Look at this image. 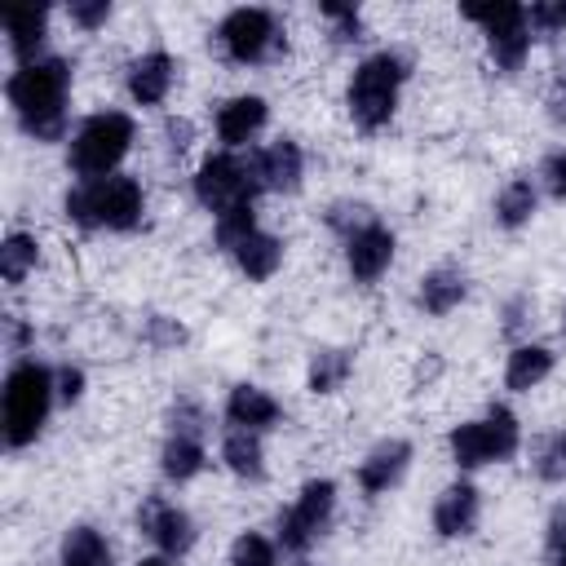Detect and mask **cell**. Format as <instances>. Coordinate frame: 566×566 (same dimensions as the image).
<instances>
[{"mask_svg": "<svg viewBox=\"0 0 566 566\" xmlns=\"http://www.w3.org/2000/svg\"><path fill=\"white\" fill-rule=\"evenodd\" d=\"M66 88H71L66 57H35L9 75L4 93H9V106L18 111V124L27 137H35V142L66 137Z\"/></svg>", "mask_w": 566, "mask_h": 566, "instance_id": "cell-1", "label": "cell"}, {"mask_svg": "<svg viewBox=\"0 0 566 566\" xmlns=\"http://www.w3.org/2000/svg\"><path fill=\"white\" fill-rule=\"evenodd\" d=\"M407 66H411V62H407L398 49H380V53H371V57H363V62L354 66L345 102H349V115H354L358 128L376 133V128H385V124L394 119V111H398V88H402V80H407Z\"/></svg>", "mask_w": 566, "mask_h": 566, "instance_id": "cell-2", "label": "cell"}, {"mask_svg": "<svg viewBox=\"0 0 566 566\" xmlns=\"http://www.w3.org/2000/svg\"><path fill=\"white\" fill-rule=\"evenodd\" d=\"M146 212V195L137 186V177H102V181H80L66 190V217L75 226H106V230H133Z\"/></svg>", "mask_w": 566, "mask_h": 566, "instance_id": "cell-3", "label": "cell"}, {"mask_svg": "<svg viewBox=\"0 0 566 566\" xmlns=\"http://www.w3.org/2000/svg\"><path fill=\"white\" fill-rule=\"evenodd\" d=\"M57 389H53V371L44 363H13L4 376V442L31 447L49 420Z\"/></svg>", "mask_w": 566, "mask_h": 566, "instance_id": "cell-4", "label": "cell"}, {"mask_svg": "<svg viewBox=\"0 0 566 566\" xmlns=\"http://www.w3.org/2000/svg\"><path fill=\"white\" fill-rule=\"evenodd\" d=\"M128 146H133V119L124 111H102L75 128L66 159H71V172L80 181H102V177H115Z\"/></svg>", "mask_w": 566, "mask_h": 566, "instance_id": "cell-5", "label": "cell"}, {"mask_svg": "<svg viewBox=\"0 0 566 566\" xmlns=\"http://www.w3.org/2000/svg\"><path fill=\"white\" fill-rule=\"evenodd\" d=\"M447 447H451V460L460 469H482V464L513 460L517 447H522V429H517V416L495 402L486 416L455 424L451 438H447Z\"/></svg>", "mask_w": 566, "mask_h": 566, "instance_id": "cell-6", "label": "cell"}, {"mask_svg": "<svg viewBox=\"0 0 566 566\" xmlns=\"http://www.w3.org/2000/svg\"><path fill=\"white\" fill-rule=\"evenodd\" d=\"M217 49H221L230 62L248 66V62H261V57H270L274 49H283V31H279V22H274L270 9L243 4V9H230V13L221 18V27H217Z\"/></svg>", "mask_w": 566, "mask_h": 566, "instance_id": "cell-7", "label": "cell"}, {"mask_svg": "<svg viewBox=\"0 0 566 566\" xmlns=\"http://www.w3.org/2000/svg\"><path fill=\"white\" fill-rule=\"evenodd\" d=\"M256 177H252V164H243L239 155L221 150V155H208L195 172V199L208 208V212H226L234 203H252L256 199Z\"/></svg>", "mask_w": 566, "mask_h": 566, "instance_id": "cell-8", "label": "cell"}, {"mask_svg": "<svg viewBox=\"0 0 566 566\" xmlns=\"http://www.w3.org/2000/svg\"><path fill=\"white\" fill-rule=\"evenodd\" d=\"M332 509H336V482L332 478H310L296 495V504L287 513H279V544L287 553H305L323 526L332 522Z\"/></svg>", "mask_w": 566, "mask_h": 566, "instance_id": "cell-9", "label": "cell"}, {"mask_svg": "<svg viewBox=\"0 0 566 566\" xmlns=\"http://www.w3.org/2000/svg\"><path fill=\"white\" fill-rule=\"evenodd\" d=\"M137 526L142 535H150L159 544L164 557H181L195 548V517L181 509V504H168L164 495H146L142 509H137Z\"/></svg>", "mask_w": 566, "mask_h": 566, "instance_id": "cell-10", "label": "cell"}, {"mask_svg": "<svg viewBox=\"0 0 566 566\" xmlns=\"http://www.w3.org/2000/svg\"><path fill=\"white\" fill-rule=\"evenodd\" d=\"M248 164H252V177H256V186H261V190H279V195L301 190L305 155H301V146H296L292 137H279V142L261 146Z\"/></svg>", "mask_w": 566, "mask_h": 566, "instance_id": "cell-11", "label": "cell"}, {"mask_svg": "<svg viewBox=\"0 0 566 566\" xmlns=\"http://www.w3.org/2000/svg\"><path fill=\"white\" fill-rule=\"evenodd\" d=\"M394 261V234L376 221L367 230H358L354 239H345V265L354 274V283H376Z\"/></svg>", "mask_w": 566, "mask_h": 566, "instance_id": "cell-12", "label": "cell"}, {"mask_svg": "<svg viewBox=\"0 0 566 566\" xmlns=\"http://www.w3.org/2000/svg\"><path fill=\"white\" fill-rule=\"evenodd\" d=\"M407 464H411V442H407V438H385V442H376V447L363 455V464H358V486H363L367 495H380V491L398 486V478L407 473Z\"/></svg>", "mask_w": 566, "mask_h": 566, "instance_id": "cell-13", "label": "cell"}, {"mask_svg": "<svg viewBox=\"0 0 566 566\" xmlns=\"http://www.w3.org/2000/svg\"><path fill=\"white\" fill-rule=\"evenodd\" d=\"M478 513H482L478 486H473V482H451V486H447V491L433 500V531H438L442 539L473 535Z\"/></svg>", "mask_w": 566, "mask_h": 566, "instance_id": "cell-14", "label": "cell"}, {"mask_svg": "<svg viewBox=\"0 0 566 566\" xmlns=\"http://www.w3.org/2000/svg\"><path fill=\"white\" fill-rule=\"evenodd\" d=\"M172 80H177V62H172L164 49H150V53H142V57L128 66V97H133L137 106H159V102L168 97Z\"/></svg>", "mask_w": 566, "mask_h": 566, "instance_id": "cell-15", "label": "cell"}, {"mask_svg": "<svg viewBox=\"0 0 566 566\" xmlns=\"http://www.w3.org/2000/svg\"><path fill=\"white\" fill-rule=\"evenodd\" d=\"M265 115H270L265 97H256V93H239V97L221 102V111H217V137H221V142L234 150V146L252 142V137L261 133Z\"/></svg>", "mask_w": 566, "mask_h": 566, "instance_id": "cell-16", "label": "cell"}, {"mask_svg": "<svg viewBox=\"0 0 566 566\" xmlns=\"http://www.w3.org/2000/svg\"><path fill=\"white\" fill-rule=\"evenodd\" d=\"M226 420H230L234 429L261 433V429H270V424L283 420V407H279L261 385H234L230 398H226Z\"/></svg>", "mask_w": 566, "mask_h": 566, "instance_id": "cell-17", "label": "cell"}, {"mask_svg": "<svg viewBox=\"0 0 566 566\" xmlns=\"http://www.w3.org/2000/svg\"><path fill=\"white\" fill-rule=\"evenodd\" d=\"M4 35H9V49H13V57L22 66L35 62V53H40V44L49 35V9H35V4L4 9Z\"/></svg>", "mask_w": 566, "mask_h": 566, "instance_id": "cell-18", "label": "cell"}, {"mask_svg": "<svg viewBox=\"0 0 566 566\" xmlns=\"http://www.w3.org/2000/svg\"><path fill=\"white\" fill-rule=\"evenodd\" d=\"M464 292H469V279H464L455 265H438V270H429V274L420 279L416 301H420L424 314H451V310L464 301Z\"/></svg>", "mask_w": 566, "mask_h": 566, "instance_id": "cell-19", "label": "cell"}, {"mask_svg": "<svg viewBox=\"0 0 566 566\" xmlns=\"http://www.w3.org/2000/svg\"><path fill=\"white\" fill-rule=\"evenodd\" d=\"M230 256H234V265H239L252 283H265V279L283 265V239H274V234L256 230V234H248Z\"/></svg>", "mask_w": 566, "mask_h": 566, "instance_id": "cell-20", "label": "cell"}, {"mask_svg": "<svg viewBox=\"0 0 566 566\" xmlns=\"http://www.w3.org/2000/svg\"><path fill=\"white\" fill-rule=\"evenodd\" d=\"M548 371H553V349H544V345H517V349L509 354L504 385H509L513 394H526V389H535L539 380H548Z\"/></svg>", "mask_w": 566, "mask_h": 566, "instance_id": "cell-21", "label": "cell"}, {"mask_svg": "<svg viewBox=\"0 0 566 566\" xmlns=\"http://www.w3.org/2000/svg\"><path fill=\"white\" fill-rule=\"evenodd\" d=\"M221 460H226L230 473H239L248 482L265 478V451H261V438L252 429H230L226 442H221Z\"/></svg>", "mask_w": 566, "mask_h": 566, "instance_id": "cell-22", "label": "cell"}, {"mask_svg": "<svg viewBox=\"0 0 566 566\" xmlns=\"http://www.w3.org/2000/svg\"><path fill=\"white\" fill-rule=\"evenodd\" d=\"M57 557H62V566H115L111 544H106V535L97 526H71L62 535V553Z\"/></svg>", "mask_w": 566, "mask_h": 566, "instance_id": "cell-23", "label": "cell"}, {"mask_svg": "<svg viewBox=\"0 0 566 566\" xmlns=\"http://www.w3.org/2000/svg\"><path fill=\"white\" fill-rule=\"evenodd\" d=\"M349 371H354V354L349 349H314L305 385H310V394H336L349 380Z\"/></svg>", "mask_w": 566, "mask_h": 566, "instance_id": "cell-24", "label": "cell"}, {"mask_svg": "<svg viewBox=\"0 0 566 566\" xmlns=\"http://www.w3.org/2000/svg\"><path fill=\"white\" fill-rule=\"evenodd\" d=\"M203 442L199 438H181V433H172L168 442H164V451H159V469H164V478L168 482H190V478H199V469H203Z\"/></svg>", "mask_w": 566, "mask_h": 566, "instance_id": "cell-25", "label": "cell"}, {"mask_svg": "<svg viewBox=\"0 0 566 566\" xmlns=\"http://www.w3.org/2000/svg\"><path fill=\"white\" fill-rule=\"evenodd\" d=\"M535 203H539L535 186H531L526 177H513V181L495 195V221H500L504 230H517V226H526V221L535 217Z\"/></svg>", "mask_w": 566, "mask_h": 566, "instance_id": "cell-26", "label": "cell"}, {"mask_svg": "<svg viewBox=\"0 0 566 566\" xmlns=\"http://www.w3.org/2000/svg\"><path fill=\"white\" fill-rule=\"evenodd\" d=\"M35 261H40L35 234H27V230L4 234V243H0V274H4V283H22L35 270Z\"/></svg>", "mask_w": 566, "mask_h": 566, "instance_id": "cell-27", "label": "cell"}, {"mask_svg": "<svg viewBox=\"0 0 566 566\" xmlns=\"http://www.w3.org/2000/svg\"><path fill=\"white\" fill-rule=\"evenodd\" d=\"M531 469H535L539 482H566V429H557V433L535 442Z\"/></svg>", "mask_w": 566, "mask_h": 566, "instance_id": "cell-28", "label": "cell"}, {"mask_svg": "<svg viewBox=\"0 0 566 566\" xmlns=\"http://www.w3.org/2000/svg\"><path fill=\"white\" fill-rule=\"evenodd\" d=\"M217 248H226V252H234L248 234H256V208L252 203H234V208H226L221 217H217Z\"/></svg>", "mask_w": 566, "mask_h": 566, "instance_id": "cell-29", "label": "cell"}, {"mask_svg": "<svg viewBox=\"0 0 566 566\" xmlns=\"http://www.w3.org/2000/svg\"><path fill=\"white\" fill-rule=\"evenodd\" d=\"M469 22H478L486 35L495 31H513V27H526V9L522 4H464L460 9Z\"/></svg>", "mask_w": 566, "mask_h": 566, "instance_id": "cell-30", "label": "cell"}, {"mask_svg": "<svg viewBox=\"0 0 566 566\" xmlns=\"http://www.w3.org/2000/svg\"><path fill=\"white\" fill-rule=\"evenodd\" d=\"M486 44H491V57H495L500 71H517L526 62V53H531V27L495 31V35H486Z\"/></svg>", "mask_w": 566, "mask_h": 566, "instance_id": "cell-31", "label": "cell"}, {"mask_svg": "<svg viewBox=\"0 0 566 566\" xmlns=\"http://www.w3.org/2000/svg\"><path fill=\"white\" fill-rule=\"evenodd\" d=\"M323 221H327V230H336V234L354 239L358 230L376 226V212H371L367 203H358V199H336V203L323 212Z\"/></svg>", "mask_w": 566, "mask_h": 566, "instance_id": "cell-32", "label": "cell"}, {"mask_svg": "<svg viewBox=\"0 0 566 566\" xmlns=\"http://www.w3.org/2000/svg\"><path fill=\"white\" fill-rule=\"evenodd\" d=\"M230 566H274V544L256 531H243L230 548Z\"/></svg>", "mask_w": 566, "mask_h": 566, "instance_id": "cell-33", "label": "cell"}, {"mask_svg": "<svg viewBox=\"0 0 566 566\" xmlns=\"http://www.w3.org/2000/svg\"><path fill=\"white\" fill-rule=\"evenodd\" d=\"M544 557L548 566H566V504H557L548 513V526H544Z\"/></svg>", "mask_w": 566, "mask_h": 566, "instance_id": "cell-34", "label": "cell"}, {"mask_svg": "<svg viewBox=\"0 0 566 566\" xmlns=\"http://www.w3.org/2000/svg\"><path fill=\"white\" fill-rule=\"evenodd\" d=\"M318 13L336 22V40H363V18H358L354 4H332L327 0V4H318Z\"/></svg>", "mask_w": 566, "mask_h": 566, "instance_id": "cell-35", "label": "cell"}, {"mask_svg": "<svg viewBox=\"0 0 566 566\" xmlns=\"http://www.w3.org/2000/svg\"><path fill=\"white\" fill-rule=\"evenodd\" d=\"M203 429H208V411H203L199 402L181 398V402L172 407V433H181V438H199Z\"/></svg>", "mask_w": 566, "mask_h": 566, "instance_id": "cell-36", "label": "cell"}, {"mask_svg": "<svg viewBox=\"0 0 566 566\" xmlns=\"http://www.w3.org/2000/svg\"><path fill=\"white\" fill-rule=\"evenodd\" d=\"M539 181H544V190L553 199H566V146L562 150H548L539 159Z\"/></svg>", "mask_w": 566, "mask_h": 566, "instance_id": "cell-37", "label": "cell"}, {"mask_svg": "<svg viewBox=\"0 0 566 566\" xmlns=\"http://www.w3.org/2000/svg\"><path fill=\"white\" fill-rule=\"evenodd\" d=\"M526 27L539 31V35L566 31V4H531V9H526Z\"/></svg>", "mask_w": 566, "mask_h": 566, "instance_id": "cell-38", "label": "cell"}, {"mask_svg": "<svg viewBox=\"0 0 566 566\" xmlns=\"http://www.w3.org/2000/svg\"><path fill=\"white\" fill-rule=\"evenodd\" d=\"M71 22L84 27V31H97L106 18H111V0H71Z\"/></svg>", "mask_w": 566, "mask_h": 566, "instance_id": "cell-39", "label": "cell"}, {"mask_svg": "<svg viewBox=\"0 0 566 566\" xmlns=\"http://www.w3.org/2000/svg\"><path fill=\"white\" fill-rule=\"evenodd\" d=\"M53 389H57V402H80L84 398V371L80 367H57L53 371Z\"/></svg>", "mask_w": 566, "mask_h": 566, "instance_id": "cell-40", "label": "cell"}, {"mask_svg": "<svg viewBox=\"0 0 566 566\" xmlns=\"http://www.w3.org/2000/svg\"><path fill=\"white\" fill-rule=\"evenodd\" d=\"M150 345L155 349H168V345H181L186 340V332H181V323H168V318H150Z\"/></svg>", "mask_w": 566, "mask_h": 566, "instance_id": "cell-41", "label": "cell"}, {"mask_svg": "<svg viewBox=\"0 0 566 566\" xmlns=\"http://www.w3.org/2000/svg\"><path fill=\"white\" fill-rule=\"evenodd\" d=\"M526 314H531V296H513L509 310H504V332H509V336L522 332V327H526Z\"/></svg>", "mask_w": 566, "mask_h": 566, "instance_id": "cell-42", "label": "cell"}, {"mask_svg": "<svg viewBox=\"0 0 566 566\" xmlns=\"http://www.w3.org/2000/svg\"><path fill=\"white\" fill-rule=\"evenodd\" d=\"M164 133H168V146H172V150H186L195 128H190V119H168V124H164Z\"/></svg>", "mask_w": 566, "mask_h": 566, "instance_id": "cell-43", "label": "cell"}, {"mask_svg": "<svg viewBox=\"0 0 566 566\" xmlns=\"http://www.w3.org/2000/svg\"><path fill=\"white\" fill-rule=\"evenodd\" d=\"M548 115L557 119V124H566V71L557 75V84H553V97H548Z\"/></svg>", "mask_w": 566, "mask_h": 566, "instance_id": "cell-44", "label": "cell"}, {"mask_svg": "<svg viewBox=\"0 0 566 566\" xmlns=\"http://www.w3.org/2000/svg\"><path fill=\"white\" fill-rule=\"evenodd\" d=\"M137 566H172V562H168V557H164V553H155V557H142V562H137Z\"/></svg>", "mask_w": 566, "mask_h": 566, "instance_id": "cell-45", "label": "cell"}, {"mask_svg": "<svg viewBox=\"0 0 566 566\" xmlns=\"http://www.w3.org/2000/svg\"><path fill=\"white\" fill-rule=\"evenodd\" d=\"M562 336H566V314H562Z\"/></svg>", "mask_w": 566, "mask_h": 566, "instance_id": "cell-46", "label": "cell"}, {"mask_svg": "<svg viewBox=\"0 0 566 566\" xmlns=\"http://www.w3.org/2000/svg\"><path fill=\"white\" fill-rule=\"evenodd\" d=\"M301 566H310V562H301Z\"/></svg>", "mask_w": 566, "mask_h": 566, "instance_id": "cell-47", "label": "cell"}]
</instances>
